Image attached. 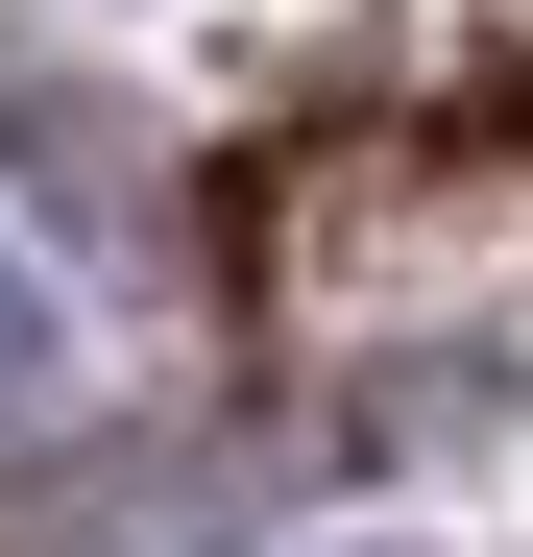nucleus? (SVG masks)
Segmentation results:
<instances>
[{"label": "nucleus", "instance_id": "f257e3e1", "mask_svg": "<svg viewBox=\"0 0 533 557\" xmlns=\"http://www.w3.org/2000/svg\"><path fill=\"white\" fill-rule=\"evenodd\" d=\"M266 509H292V460L219 436V412H146V436H73L0 485V533L25 557H266Z\"/></svg>", "mask_w": 533, "mask_h": 557}, {"label": "nucleus", "instance_id": "f03ea898", "mask_svg": "<svg viewBox=\"0 0 533 557\" xmlns=\"http://www.w3.org/2000/svg\"><path fill=\"white\" fill-rule=\"evenodd\" d=\"M0 146L49 170V219H73V243H146V122L98 98V73H0Z\"/></svg>", "mask_w": 533, "mask_h": 557}, {"label": "nucleus", "instance_id": "7ed1b4c3", "mask_svg": "<svg viewBox=\"0 0 533 557\" xmlns=\"http://www.w3.org/2000/svg\"><path fill=\"white\" fill-rule=\"evenodd\" d=\"M0 388H49V292H25V267H0Z\"/></svg>", "mask_w": 533, "mask_h": 557}]
</instances>
